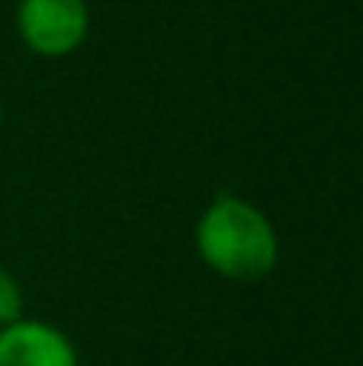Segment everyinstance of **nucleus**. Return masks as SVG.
<instances>
[{
	"instance_id": "1",
	"label": "nucleus",
	"mask_w": 363,
	"mask_h": 366,
	"mask_svg": "<svg viewBox=\"0 0 363 366\" xmlns=\"http://www.w3.org/2000/svg\"><path fill=\"white\" fill-rule=\"evenodd\" d=\"M193 244L199 260L232 283H257L280 260V234L270 215L235 193L212 196L197 219Z\"/></svg>"
},
{
	"instance_id": "2",
	"label": "nucleus",
	"mask_w": 363,
	"mask_h": 366,
	"mask_svg": "<svg viewBox=\"0 0 363 366\" xmlns=\"http://www.w3.org/2000/svg\"><path fill=\"white\" fill-rule=\"evenodd\" d=\"M87 0H16V36L32 55L58 61L87 45L90 36Z\"/></svg>"
},
{
	"instance_id": "3",
	"label": "nucleus",
	"mask_w": 363,
	"mask_h": 366,
	"mask_svg": "<svg viewBox=\"0 0 363 366\" xmlns=\"http://www.w3.org/2000/svg\"><path fill=\"white\" fill-rule=\"evenodd\" d=\"M0 366H81V357L61 328L23 315L0 328Z\"/></svg>"
},
{
	"instance_id": "4",
	"label": "nucleus",
	"mask_w": 363,
	"mask_h": 366,
	"mask_svg": "<svg viewBox=\"0 0 363 366\" xmlns=\"http://www.w3.org/2000/svg\"><path fill=\"white\" fill-rule=\"evenodd\" d=\"M26 315V296L19 280L6 267H0V328L19 322Z\"/></svg>"
},
{
	"instance_id": "5",
	"label": "nucleus",
	"mask_w": 363,
	"mask_h": 366,
	"mask_svg": "<svg viewBox=\"0 0 363 366\" xmlns=\"http://www.w3.org/2000/svg\"><path fill=\"white\" fill-rule=\"evenodd\" d=\"M0 119H4V107H0Z\"/></svg>"
}]
</instances>
